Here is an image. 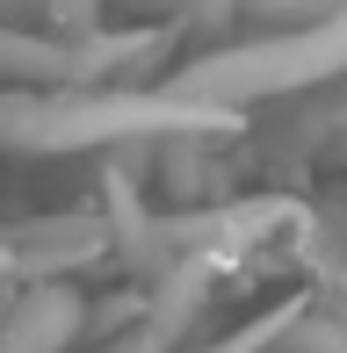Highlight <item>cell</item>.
I'll return each mask as SVG.
<instances>
[{
	"mask_svg": "<svg viewBox=\"0 0 347 353\" xmlns=\"http://www.w3.org/2000/svg\"><path fill=\"white\" fill-rule=\"evenodd\" d=\"M239 108L181 87H15L0 94V152H87V144H167L232 137Z\"/></svg>",
	"mask_w": 347,
	"mask_h": 353,
	"instance_id": "cell-1",
	"label": "cell"
},
{
	"mask_svg": "<svg viewBox=\"0 0 347 353\" xmlns=\"http://www.w3.org/2000/svg\"><path fill=\"white\" fill-rule=\"evenodd\" d=\"M160 58L167 37H102V29L29 37L0 22V87H109L123 72H152Z\"/></svg>",
	"mask_w": 347,
	"mask_h": 353,
	"instance_id": "cell-2",
	"label": "cell"
},
{
	"mask_svg": "<svg viewBox=\"0 0 347 353\" xmlns=\"http://www.w3.org/2000/svg\"><path fill=\"white\" fill-rule=\"evenodd\" d=\"M80 310L87 303L58 281L22 288V310H8V325H0V353H58L73 339V325H80Z\"/></svg>",
	"mask_w": 347,
	"mask_h": 353,
	"instance_id": "cell-3",
	"label": "cell"
}]
</instances>
